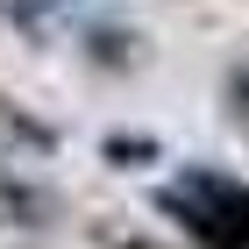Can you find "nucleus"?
<instances>
[{
  "label": "nucleus",
  "instance_id": "1",
  "mask_svg": "<svg viewBox=\"0 0 249 249\" xmlns=\"http://www.w3.org/2000/svg\"><path fill=\"white\" fill-rule=\"evenodd\" d=\"M150 207L192 249H249V185L228 178L221 164H185L171 185L150 192Z\"/></svg>",
  "mask_w": 249,
  "mask_h": 249
},
{
  "label": "nucleus",
  "instance_id": "2",
  "mask_svg": "<svg viewBox=\"0 0 249 249\" xmlns=\"http://www.w3.org/2000/svg\"><path fill=\"white\" fill-rule=\"evenodd\" d=\"M64 221H71V199L50 178L21 171V164H0V235H50Z\"/></svg>",
  "mask_w": 249,
  "mask_h": 249
},
{
  "label": "nucleus",
  "instance_id": "3",
  "mask_svg": "<svg viewBox=\"0 0 249 249\" xmlns=\"http://www.w3.org/2000/svg\"><path fill=\"white\" fill-rule=\"evenodd\" d=\"M71 43H78V64L100 71V78H128L135 64L150 57V36H142L135 21H121V15H86Z\"/></svg>",
  "mask_w": 249,
  "mask_h": 249
},
{
  "label": "nucleus",
  "instance_id": "4",
  "mask_svg": "<svg viewBox=\"0 0 249 249\" xmlns=\"http://www.w3.org/2000/svg\"><path fill=\"white\" fill-rule=\"evenodd\" d=\"M57 150H64L57 121L29 114V107H21L15 93H0V157H36V164H50Z\"/></svg>",
  "mask_w": 249,
  "mask_h": 249
},
{
  "label": "nucleus",
  "instance_id": "5",
  "mask_svg": "<svg viewBox=\"0 0 249 249\" xmlns=\"http://www.w3.org/2000/svg\"><path fill=\"white\" fill-rule=\"evenodd\" d=\"M100 164H107V171H157V164H164V142H157V135H142V128H107L100 135Z\"/></svg>",
  "mask_w": 249,
  "mask_h": 249
},
{
  "label": "nucleus",
  "instance_id": "6",
  "mask_svg": "<svg viewBox=\"0 0 249 249\" xmlns=\"http://www.w3.org/2000/svg\"><path fill=\"white\" fill-rule=\"evenodd\" d=\"M57 7H64V0H0V21H7L21 43H50V29H57Z\"/></svg>",
  "mask_w": 249,
  "mask_h": 249
},
{
  "label": "nucleus",
  "instance_id": "7",
  "mask_svg": "<svg viewBox=\"0 0 249 249\" xmlns=\"http://www.w3.org/2000/svg\"><path fill=\"white\" fill-rule=\"evenodd\" d=\"M221 114L235 135H249V57H228V71H221Z\"/></svg>",
  "mask_w": 249,
  "mask_h": 249
},
{
  "label": "nucleus",
  "instance_id": "8",
  "mask_svg": "<svg viewBox=\"0 0 249 249\" xmlns=\"http://www.w3.org/2000/svg\"><path fill=\"white\" fill-rule=\"evenodd\" d=\"M114 249H164L157 235H142V228H114Z\"/></svg>",
  "mask_w": 249,
  "mask_h": 249
}]
</instances>
